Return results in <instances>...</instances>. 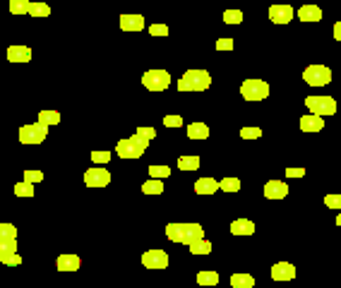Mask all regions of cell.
I'll list each match as a JSON object with an SVG mask.
<instances>
[{
	"label": "cell",
	"instance_id": "cell-1",
	"mask_svg": "<svg viewBox=\"0 0 341 288\" xmlns=\"http://www.w3.org/2000/svg\"><path fill=\"white\" fill-rule=\"evenodd\" d=\"M212 84V77L207 70H188L178 79V89L180 92H204Z\"/></svg>",
	"mask_w": 341,
	"mask_h": 288
},
{
	"label": "cell",
	"instance_id": "cell-2",
	"mask_svg": "<svg viewBox=\"0 0 341 288\" xmlns=\"http://www.w3.org/2000/svg\"><path fill=\"white\" fill-rule=\"evenodd\" d=\"M240 96L245 101H262L269 96V84L264 79H245L240 84Z\"/></svg>",
	"mask_w": 341,
	"mask_h": 288
},
{
	"label": "cell",
	"instance_id": "cell-3",
	"mask_svg": "<svg viewBox=\"0 0 341 288\" xmlns=\"http://www.w3.org/2000/svg\"><path fill=\"white\" fill-rule=\"evenodd\" d=\"M305 108L312 113V116H334L336 113V101L332 96H308L305 99Z\"/></svg>",
	"mask_w": 341,
	"mask_h": 288
},
{
	"label": "cell",
	"instance_id": "cell-4",
	"mask_svg": "<svg viewBox=\"0 0 341 288\" xmlns=\"http://www.w3.org/2000/svg\"><path fill=\"white\" fill-rule=\"evenodd\" d=\"M303 79H305V84H310V86H325L332 82V70H329L327 65H310V68H305V72H303Z\"/></svg>",
	"mask_w": 341,
	"mask_h": 288
},
{
	"label": "cell",
	"instance_id": "cell-5",
	"mask_svg": "<svg viewBox=\"0 0 341 288\" xmlns=\"http://www.w3.org/2000/svg\"><path fill=\"white\" fill-rule=\"evenodd\" d=\"M142 84L149 92H164L171 84V75L166 70H149L142 75Z\"/></svg>",
	"mask_w": 341,
	"mask_h": 288
},
{
	"label": "cell",
	"instance_id": "cell-6",
	"mask_svg": "<svg viewBox=\"0 0 341 288\" xmlns=\"http://www.w3.org/2000/svg\"><path fill=\"white\" fill-rule=\"evenodd\" d=\"M46 135H48V127H43L39 123H32V125H22L17 137H19L22 144H41L46 140Z\"/></svg>",
	"mask_w": 341,
	"mask_h": 288
},
{
	"label": "cell",
	"instance_id": "cell-7",
	"mask_svg": "<svg viewBox=\"0 0 341 288\" xmlns=\"http://www.w3.org/2000/svg\"><path fill=\"white\" fill-rule=\"evenodd\" d=\"M108 183H111V173L101 166H94L84 173V185L87 187H106Z\"/></svg>",
	"mask_w": 341,
	"mask_h": 288
},
{
	"label": "cell",
	"instance_id": "cell-8",
	"mask_svg": "<svg viewBox=\"0 0 341 288\" xmlns=\"http://www.w3.org/2000/svg\"><path fill=\"white\" fill-rule=\"evenodd\" d=\"M142 264L147 269H166L168 267V255L164 250H147L142 255Z\"/></svg>",
	"mask_w": 341,
	"mask_h": 288
},
{
	"label": "cell",
	"instance_id": "cell-9",
	"mask_svg": "<svg viewBox=\"0 0 341 288\" xmlns=\"http://www.w3.org/2000/svg\"><path fill=\"white\" fill-rule=\"evenodd\" d=\"M204 240V231L199 224H183V245L190 248L192 242Z\"/></svg>",
	"mask_w": 341,
	"mask_h": 288
},
{
	"label": "cell",
	"instance_id": "cell-10",
	"mask_svg": "<svg viewBox=\"0 0 341 288\" xmlns=\"http://www.w3.org/2000/svg\"><path fill=\"white\" fill-rule=\"evenodd\" d=\"M269 19L274 24H288L293 19V8H291V5H271Z\"/></svg>",
	"mask_w": 341,
	"mask_h": 288
},
{
	"label": "cell",
	"instance_id": "cell-11",
	"mask_svg": "<svg viewBox=\"0 0 341 288\" xmlns=\"http://www.w3.org/2000/svg\"><path fill=\"white\" fill-rule=\"evenodd\" d=\"M286 195H288V185L284 180H269L264 185V197L267 200H284Z\"/></svg>",
	"mask_w": 341,
	"mask_h": 288
},
{
	"label": "cell",
	"instance_id": "cell-12",
	"mask_svg": "<svg viewBox=\"0 0 341 288\" xmlns=\"http://www.w3.org/2000/svg\"><path fill=\"white\" fill-rule=\"evenodd\" d=\"M116 154H118L120 159H140L144 151L142 149H137L135 144H132V140L127 137V140H120L118 144H116Z\"/></svg>",
	"mask_w": 341,
	"mask_h": 288
},
{
	"label": "cell",
	"instance_id": "cell-13",
	"mask_svg": "<svg viewBox=\"0 0 341 288\" xmlns=\"http://www.w3.org/2000/svg\"><path fill=\"white\" fill-rule=\"evenodd\" d=\"M271 279L274 281H291L295 279V267L288 262H277L271 267Z\"/></svg>",
	"mask_w": 341,
	"mask_h": 288
},
{
	"label": "cell",
	"instance_id": "cell-14",
	"mask_svg": "<svg viewBox=\"0 0 341 288\" xmlns=\"http://www.w3.org/2000/svg\"><path fill=\"white\" fill-rule=\"evenodd\" d=\"M120 29L123 31H142L144 17L142 15H120Z\"/></svg>",
	"mask_w": 341,
	"mask_h": 288
},
{
	"label": "cell",
	"instance_id": "cell-15",
	"mask_svg": "<svg viewBox=\"0 0 341 288\" xmlns=\"http://www.w3.org/2000/svg\"><path fill=\"white\" fill-rule=\"evenodd\" d=\"M325 127V118H320V116H303L301 118V130L303 132H320Z\"/></svg>",
	"mask_w": 341,
	"mask_h": 288
},
{
	"label": "cell",
	"instance_id": "cell-16",
	"mask_svg": "<svg viewBox=\"0 0 341 288\" xmlns=\"http://www.w3.org/2000/svg\"><path fill=\"white\" fill-rule=\"evenodd\" d=\"M80 257L77 255H60V257L56 259V267L58 272H77L80 269Z\"/></svg>",
	"mask_w": 341,
	"mask_h": 288
},
{
	"label": "cell",
	"instance_id": "cell-17",
	"mask_svg": "<svg viewBox=\"0 0 341 288\" xmlns=\"http://www.w3.org/2000/svg\"><path fill=\"white\" fill-rule=\"evenodd\" d=\"M8 60L10 62H29V60H32V48H27V46H10L8 48Z\"/></svg>",
	"mask_w": 341,
	"mask_h": 288
},
{
	"label": "cell",
	"instance_id": "cell-18",
	"mask_svg": "<svg viewBox=\"0 0 341 288\" xmlns=\"http://www.w3.org/2000/svg\"><path fill=\"white\" fill-rule=\"evenodd\" d=\"M231 233L233 235H253L255 233V224L250 218H236L231 224Z\"/></svg>",
	"mask_w": 341,
	"mask_h": 288
},
{
	"label": "cell",
	"instance_id": "cell-19",
	"mask_svg": "<svg viewBox=\"0 0 341 288\" xmlns=\"http://www.w3.org/2000/svg\"><path fill=\"white\" fill-rule=\"evenodd\" d=\"M216 190H219V180L214 178H199L195 183V192L197 195H214Z\"/></svg>",
	"mask_w": 341,
	"mask_h": 288
},
{
	"label": "cell",
	"instance_id": "cell-20",
	"mask_svg": "<svg viewBox=\"0 0 341 288\" xmlns=\"http://www.w3.org/2000/svg\"><path fill=\"white\" fill-rule=\"evenodd\" d=\"M298 17H301L303 22H320L322 19V10L317 5H303L298 10Z\"/></svg>",
	"mask_w": 341,
	"mask_h": 288
},
{
	"label": "cell",
	"instance_id": "cell-21",
	"mask_svg": "<svg viewBox=\"0 0 341 288\" xmlns=\"http://www.w3.org/2000/svg\"><path fill=\"white\" fill-rule=\"evenodd\" d=\"M36 123L43 125V127H53V125L60 123V113L58 110H41L36 116Z\"/></svg>",
	"mask_w": 341,
	"mask_h": 288
},
{
	"label": "cell",
	"instance_id": "cell-22",
	"mask_svg": "<svg viewBox=\"0 0 341 288\" xmlns=\"http://www.w3.org/2000/svg\"><path fill=\"white\" fill-rule=\"evenodd\" d=\"M188 137L190 140H207L209 137V127L204 123H190L188 125Z\"/></svg>",
	"mask_w": 341,
	"mask_h": 288
},
{
	"label": "cell",
	"instance_id": "cell-23",
	"mask_svg": "<svg viewBox=\"0 0 341 288\" xmlns=\"http://www.w3.org/2000/svg\"><path fill=\"white\" fill-rule=\"evenodd\" d=\"M231 286L233 288H253L255 279L250 274H233V276H231Z\"/></svg>",
	"mask_w": 341,
	"mask_h": 288
},
{
	"label": "cell",
	"instance_id": "cell-24",
	"mask_svg": "<svg viewBox=\"0 0 341 288\" xmlns=\"http://www.w3.org/2000/svg\"><path fill=\"white\" fill-rule=\"evenodd\" d=\"M178 168H180V171H197L199 168V156H195V154L180 156V159H178Z\"/></svg>",
	"mask_w": 341,
	"mask_h": 288
},
{
	"label": "cell",
	"instance_id": "cell-25",
	"mask_svg": "<svg viewBox=\"0 0 341 288\" xmlns=\"http://www.w3.org/2000/svg\"><path fill=\"white\" fill-rule=\"evenodd\" d=\"M142 192H144V195H161V192H164V183H161V180L149 178L142 185Z\"/></svg>",
	"mask_w": 341,
	"mask_h": 288
},
{
	"label": "cell",
	"instance_id": "cell-26",
	"mask_svg": "<svg viewBox=\"0 0 341 288\" xmlns=\"http://www.w3.org/2000/svg\"><path fill=\"white\" fill-rule=\"evenodd\" d=\"M197 283L199 286H216V283H219V274L216 272H199Z\"/></svg>",
	"mask_w": 341,
	"mask_h": 288
},
{
	"label": "cell",
	"instance_id": "cell-27",
	"mask_svg": "<svg viewBox=\"0 0 341 288\" xmlns=\"http://www.w3.org/2000/svg\"><path fill=\"white\" fill-rule=\"evenodd\" d=\"M166 238L168 240H173V242H183V224H168Z\"/></svg>",
	"mask_w": 341,
	"mask_h": 288
},
{
	"label": "cell",
	"instance_id": "cell-28",
	"mask_svg": "<svg viewBox=\"0 0 341 288\" xmlns=\"http://www.w3.org/2000/svg\"><path fill=\"white\" fill-rule=\"evenodd\" d=\"M17 252V240H0V259L10 257V255H15ZM3 264V262H0Z\"/></svg>",
	"mask_w": 341,
	"mask_h": 288
},
{
	"label": "cell",
	"instance_id": "cell-29",
	"mask_svg": "<svg viewBox=\"0 0 341 288\" xmlns=\"http://www.w3.org/2000/svg\"><path fill=\"white\" fill-rule=\"evenodd\" d=\"M219 190H223V192H238V190H240V180L238 178H223V180H219Z\"/></svg>",
	"mask_w": 341,
	"mask_h": 288
},
{
	"label": "cell",
	"instance_id": "cell-30",
	"mask_svg": "<svg viewBox=\"0 0 341 288\" xmlns=\"http://www.w3.org/2000/svg\"><path fill=\"white\" fill-rule=\"evenodd\" d=\"M29 0H10V12L12 15H24V12H29Z\"/></svg>",
	"mask_w": 341,
	"mask_h": 288
},
{
	"label": "cell",
	"instance_id": "cell-31",
	"mask_svg": "<svg viewBox=\"0 0 341 288\" xmlns=\"http://www.w3.org/2000/svg\"><path fill=\"white\" fill-rule=\"evenodd\" d=\"M29 15L32 17H48L51 15V8H48L46 3H32V5H29Z\"/></svg>",
	"mask_w": 341,
	"mask_h": 288
},
{
	"label": "cell",
	"instance_id": "cell-32",
	"mask_svg": "<svg viewBox=\"0 0 341 288\" xmlns=\"http://www.w3.org/2000/svg\"><path fill=\"white\" fill-rule=\"evenodd\" d=\"M190 252L192 255H209V252H212V242L207 240H199V242H192L190 245Z\"/></svg>",
	"mask_w": 341,
	"mask_h": 288
},
{
	"label": "cell",
	"instance_id": "cell-33",
	"mask_svg": "<svg viewBox=\"0 0 341 288\" xmlns=\"http://www.w3.org/2000/svg\"><path fill=\"white\" fill-rule=\"evenodd\" d=\"M171 175V168L168 166H149V178L154 180H164Z\"/></svg>",
	"mask_w": 341,
	"mask_h": 288
},
{
	"label": "cell",
	"instance_id": "cell-34",
	"mask_svg": "<svg viewBox=\"0 0 341 288\" xmlns=\"http://www.w3.org/2000/svg\"><path fill=\"white\" fill-rule=\"evenodd\" d=\"M0 240H17V228L12 224H0Z\"/></svg>",
	"mask_w": 341,
	"mask_h": 288
},
{
	"label": "cell",
	"instance_id": "cell-35",
	"mask_svg": "<svg viewBox=\"0 0 341 288\" xmlns=\"http://www.w3.org/2000/svg\"><path fill=\"white\" fill-rule=\"evenodd\" d=\"M15 195L17 197H34V185H29V183H17L15 185Z\"/></svg>",
	"mask_w": 341,
	"mask_h": 288
},
{
	"label": "cell",
	"instance_id": "cell-36",
	"mask_svg": "<svg viewBox=\"0 0 341 288\" xmlns=\"http://www.w3.org/2000/svg\"><path fill=\"white\" fill-rule=\"evenodd\" d=\"M223 22L226 24H240L243 22V12H240V10H226V12H223Z\"/></svg>",
	"mask_w": 341,
	"mask_h": 288
},
{
	"label": "cell",
	"instance_id": "cell-37",
	"mask_svg": "<svg viewBox=\"0 0 341 288\" xmlns=\"http://www.w3.org/2000/svg\"><path fill=\"white\" fill-rule=\"evenodd\" d=\"M111 151H92V161H94V166H106L108 161H111Z\"/></svg>",
	"mask_w": 341,
	"mask_h": 288
},
{
	"label": "cell",
	"instance_id": "cell-38",
	"mask_svg": "<svg viewBox=\"0 0 341 288\" xmlns=\"http://www.w3.org/2000/svg\"><path fill=\"white\" fill-rule=\"evenodd\" d=\"M325 204L329 207V209L341 211V192H332V195H327L325 197Z\"/></svg>",
	"mask_w": 341,
	"mask_h": 288
},
{
	"label": "cell",
	"instance_id": "cell-39",
	"mask_svg": "<svg viewBox=\"0 0 341 288\" xmlns=\"http://www.w3.org/2000/svg\"><path fill=\"white\" fill-rule=\"evenodd\" d=\"M240 137H243V140H257V137H262V130L260 127H243V130H240Z\"/></svg>",
	"mask_w": 341,
	"mask_h": 288
},
{
	"label": "cell",
	"instance_id": "cell-40",
	"mask_svg": "<svg viewBox=\"0 0 341 288\" xmlns=\"http://www.w3.org/2000/svg\"><path fill=\"white\" fill-rule=\"evenodd\" d=\"M41 180H43V173L41 171H24V183L34 185V183H41Z\"/></svg>",
	"mask_w": 341,
	"mask_h": 288
},
{
	"label": "cell",
	"instance_id": "cell-41",
	"mask_svg": "<svg viewBox=\"0 0 341 288\" xmlns=\"http://www.w3.org/2000/svg\"><path fill=\"white\" fill-rule=\"evenodd\" d=\"M149 34H151V36H168V27H166V24H151Z\"/></svg>",
	"mask_w": 341,
	"mask_h": 288
},
{
	"label": "cell",
	"instance_id": "cell-42",
	"mask_svg": "<svg viewBox=\"0 0 341 288\" xmlns=\"http://www.w3.org/2000/svg\"><path fill=\"white\" fill-rule=\"evenodd\" d=\"M130 140H132V144H135L137 149H142V151H147V147H149V140H144L142 135H132V137H130Z\"/></svg>",
	"mask_w": 341,
	"mask_h": 288
},
{
	"label": "cell",
	"instance_id": "cell-43",
	"mask_svg": "<svg viewBox=\"0 0 341 288\" xmlns=\"http://www.w3.org/2000/svg\"><path fill=\"white\" fill-rule=\"evenodd\" d=\"M164 125H166V127H180L183 118L180 116H166V118H164Z\"/></svg>",
	"mask_w": 341,
	"mask_h": 288
},
{
	"label": "cell",
	"instance_id": "cell-44",
	"mask_svg": "<svg viewBox=\"0 0 341 288\" xmlns=\"http://www.w3.org/2000/svg\"><path fill=\"white\" fill-rule=\"evenodd\" d=\"M137 135H142L144 140H154V137H156V130H154V127H137Z\"/></svg>",
	"mask_w": 341,
	"mask_h": 288
},
{
	"label": "cell",
	"instance_id": "cell-45",
	"mask_svg": "<svg viewBox=\"0 0 341 288\" xmlns=\"http://www.w3.org/2000/svg\"><path fill=\"white\" fill-rule=\"evenodd\" d=\"M216 51H233V39H219L216 41Z\"/></svg>",
	"mask_w": 341,
	"mask_h": 288
},
{
	"label": "cell",
	"instance_id": "cell-46",
	"mask_svg": "<svg viewBox=\"0 0 341 288\" xmlns=\"http://www.w3.org/2000/svg\"><path fill=\"white\" fill-rule=\"evenodd\" d=\"M3 264H8V267H19V264H22V257H19V255L15 252V255H10V257L3 259Z\"/></svg>",
	"mask_w": 341,
	"mask_h": 288
},
{
	"label": "cell",
	"instance_id": "cell-47",
	"mask_svg": "<svg viewBox=\"0 0 341 288\" xmlns=\"http://www.w3.org/2000/svg\"><path fill=\"white\" fill-rule=\"evenodd\" d=\"M305 168H286V178H303Z\"/></svg>",
	"mask_w": 341,
	"mask_h": 288
},
{
	"label": "cell",
	"instance_id": "cell-48",
	"mask_svg": "<svg viewBox=\"0 0 341 288\" xmlns=\"http://www.w3.org/2000/svg\"><path fill=\"white\" fill-rule=\"evenodd\" d=\"M334 39H336V41L341 43V19H339L336 24H334Z\"/></svg>",
	"mask_w": 341,
	"mask_h": 288
},
{
	"label": "cell",
	"instance_id": "cell-49",
	"mask_svg": "<svg viewBox=\"0 0 341 288\" xmlns=\"http://www.w3.org/2000/svg\"><path fill=\"white\" fill-rule=\"evenodd\" d=\"M336 226H341V211H339V216H336Z\"/></svg>",
	"mask_w": 341,
	"mask_h": 288
},
{
	"label": "cell",
	"instance_id": "cell-50",
	"mask_svg": "<svg viewBox=\"0 0 341 288\" xmlns=\"http://www.w3.org/2000/svg\"><path fill=\"white\" fill-rule=\"evenodd\" d=\"M0 262H3V259H0Z\"/></svg>",
	"mask_w": 341,
	"mask_h": 288
}]
</instances>
